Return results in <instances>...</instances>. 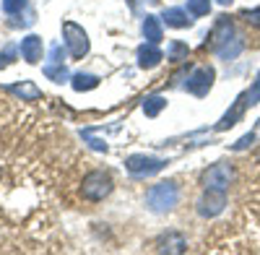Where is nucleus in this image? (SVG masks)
Here are the masks:
<instances>
[{"label":"nucleus","mask_w":260,"mask_h":255,"mask_svg":"<svg viewBox=\"0 0 260 255\" xmlns=\"http://www.w3.org/2000/svg\"><path fill=\"white\" fill-rule=\"evenodd\" d=\"M177 198H180V190L175 182H159L148 190L146 196V206L154 211V214H167L177 206Z\"/></svg>","instance_id":"obj_1"},{"label":"nucleus","mask_w":260,"mask_h":255,"mask_svg":"<svg viewBox=\"0 0 260 255\" xmlns=\"http://www.w3.org/2000/svg\"><path fill=\"white\" fill-rule=\"evenodd\" d=\"M112 187H115L112 175L104 172V169H94V172H89V175L83 177L81 193H83L86 201H94V203H96V201H104L107 196H110Z\"/></svg>","instance_id":"obj_2"},{"label":"nucleus","mask_w":260,"mask_h":255,"mask_svg":"<svg viewBox=\"0 0 260 255\" xmlns=\"http://www.w3.org/2000/svg\"><path fill=\"white\" fill-rule=\"evenodd\" d=\"M62 37H65V47H68L71 57L81 60L83 55H89V34H86L83 26H78L76 21H65Z\"/></svg>","instance_id":"obj_3"},{"label":"nucleus","mask_w":260,"mask_h":255,"mask_svg":"<svg viewBox=\"0 0 260 255\" xmlns=\"http://www.w3.org/2000/svg\"><path fill=\"white\" fill-rule=\"evenodd\" d=\"M167 167V159H156V156H146V154H133L125 159V169L133 177H151L161 172V169Z\"/></svg>","instance_id":"obj_4"},{"label":"nucleus","mask_w":260,"mask_h":255,"mask_svg":"<svg viewBox=\"0 0 260 255\" xmlns=\"http://www.w3.org/2000/svg\"><path fill=\"white\" fill-rule=\"evenodd\" d=\"M229 182H232V167L229 164H213L211 169H206L203 177H201L203 190H224L226 193Z\"/></svg>","instance_id":"obj_5"},{"label":"nucleus","mask_w":260,"mask_h":255,"mask_svg":"<svg viewBox=\"0 0 260 255\" xmlns=\"http://www.w3.org/2000/svg\"><path fill=\"white\" fill-rule=\"evenodd\" d=\"M211 83H213V68L201 66V68H195V71L187 76L185 89H187L192 97H206L208 89H211Z\"/></svg>","instance_id":"obj_6"},{"label":"nucleus","mask_w":260,"mask_h":255,"mask_svg":"<svg viewBox=\"0 0 260 255\" xmlns=\"http://www.w3.org/2000/svg\"><path fill=\"white\" fill-rule=\"evenodd\" d=\"M226 206V193L224 190H206L203 198L198 201V214L201 216H216L221 214Z\"/></svg>","instance_id":"obj_7"},{"label":"nucleus","mask_w":260,"mask_h":255,"mask_svg":"<svg viewBox=\"0 0 260 255\" xmlns=\"http://www.w3.org/2000/svg\"><path fill=\"white\" fill-rule=\"evenodd\" d=\"M42 50H45V45H42V37H37V34L24 37L21 39V47H18L21 57H24L26 62H31V66H37V62L42 60Z\"/></svg>","instance_id":"obj_8"},{"label":"nucleus","mask_w":260,"mask_h":255,"mask_svg":"<svg viewBox=\"0 0 260 255\" xmlns=\"http://www.w3.org/2000/svg\"><path fill=\"white\" fill-rule=\"evenodd\" d=\"M161 60H164V52L159 50V45H154V42H146V45L138 47V66L141 68H156Z\"/></svg>","instance_id":"obj_9"},{"label":"nucleus","mask_w":260,"mask_h":255,"mask_svg":"<svg viewBox=\"0 0 260 255\" xmlns=\"http://www.w3.org/2000/svg\"><path fill=\"white\" fill-rule=\"evenodd\" d=\"M141 31H143V39L146 42H154V45H159V42L164 39V29H161V18L156 16H143V24H141Z\"/></svg>","instance_id":"obj_10"},{"label":"nucleus","mask_w":260,"mask_h":255,"mask_svg":"<svg viewBox=\"0 0 260 255\" xmlns=\"http://www.w3.org/2000/svg\"><path fill=\"white\" fill-rule=\"evenodd\" d=\"M192 13L187 11V8H167L164 13H161V21L167 26H172V29H185V26H190V18Z\"/></svg>","instance_id":"obj_11"},{"label":"nucleus","mask_w":260,"mask_h":255,"mask_svg":"<svg viewBox=\"0 0 260 255\" xmlns=\"http://www.w3.org/2000/svg\"><path fill=\"white\" fill-rule=\"evenodd\" d=\"M250 107V99H247V94H242L240 99H237V104H234V107L221 117V122L219 125H216V131H226V128H232V125H237V120H240L242 117V112Z\"/></svg>","instance_id":"obj_12"},{"label":"nucleus","mask_w":260,"mask_h":255,"mask_svg":"<svg viewBox=\"0 0 260 255\" xmlns=\"http://www.w3.org/2000/svg\"><path fill=\"white\" fill-rule=\"evenodd\" d=\"M229 39H232V24H229V18H226V16H221L219 21H216V26H213L211 47H213V50H219L221 45H226Z\"/></svg>","instance_id":"obj_13"},{"label":"nucleus","mask_w":260,"mask_h":255,"mask_svg":"<svg viewBox=\"0 0 260 255\" xmlns=\"http://www.w3.org/2000/svg\"><path fill=\"white\" fill-rule=\"evenodd\" d=\"M185 247H187V242H185L182 235H177V232H169L167 237L159 240V250L161 252H182Z\"/></svg>","instance_id":"obj_14"},{"label":"nucleus","mask_w":260,"mask_h":255,"mask_svg":"<svg viewBox=\"0 0 260 255\" xmlns=\"http://www.w3.org/2000/svg\"><path fill=\"white\" fill-rule=\"evenodd\" d=\"M8 91L16 94V97H21V99H26V102H34V99L42 97V91L34 86L31 81H24V83H16V86H8Z\"/></svg>","instance_id":"obj_15"},{"label":"nucleus","mask_w":260,"mask_h":255,"mask_svg":"<svg viewBox=\"0 0 260 255\" xmlns=\"http://www.w3.org/2000/svg\"><path fill=\"white\" fill-rule=\"evenodd\" d=\"M71 86H73L76 91H91V89L99 86V78L91 76V73H76V76L71 78Z\"/></svg>","instance_id":"obj_16"},{"label":"nucleus","mask_w":260,"mask_h":255,"mask_svg":"<svg viewBox=\"0 0 260 255\" xmlns=\"http://www.w3.org/2000/svg\"><path fill=\"white\" fill-rule=\"evenodd\" d=\"M164 107H167V99H164V97H159V94H151V97H146V99H143V112H146L148 117H156Z\"/></svg>","instance_id":"obj_17"},{"label":"nucleus","mask_w":260,"mask_h":255,"mask_svg":"<svg viewBox=\"0 0 260 255\" xmlns=\"http://www.w3.org/2000/svg\"><path fill=\"white\" fill-rule=\"evenodd\" d=\"M187 55H190V50H187V45L185 42H172V45L167 47V60H172V62H180V60H187Z\"/></svg>","instance_id":"obj_18"},{"label":"nucleus","mask_w":260,"mask_h":255,"mask_svg":"<svg viewBox=\"0 0 260 255\" xmlns=\"http://www.w3.org/2000/svg\"><path fill=\"white\" fill-rule=\"evenodd\" d=\"M45 76L55 83H62V81H68V71H65L62 62H50V66H45Z\"/></svg>","instance_id":"obj_19"},{"label":"nucleus","mask_w":260,"mask_h":255,"mask_svg":"<svg viewBox=\"0 0 260 255\" xmlns=\"http://www.w3.org/2000/svg\"><path fill=\"white\" fill-rule=\"evenodd\" d=\"M29 8V0H3V11L8 16H18L21 11Z\"/></svg>","instance_id":"obj_20"},{"label":"nucleus","mask_w":260,"mask_h":255,"mask_svg":"<svg viewBox=\"0 0 260 255\" xmlns=\"http://www.w3.org/2000/svg\"><path fill=\"white\" fill-rule=\"evenodd\" d=\"M187 11L192 16H206L211 11V0H187Z\"/></svg>","instance_id":"obj_21"},{"label":"nucleus","mask_w":260,"mask_h":255,"mask_svg":"<svg viewBox=\"0 0 260 255\" xmlns=\"http://www.w3.org/2000/svg\"><path fill=\"white\" fill-rule=\"evenodd\" d=\"M50 62H65V47L60 45V42H55V45L50 47Z\"/></svg>","instance_id":"obj_22"},{"label":"nucleus","mask_w":260,"mask_h":255,"mask_svg":"<svg viewBox=\"0 0 260 255\" xmlns=\"http://www.w3.org/2000/svg\"><path fill=\"white\" fill-rule=\"evenodd\" d=\"M81 136H83L86 141H89V146L94 148V151H107V143H104V141H99V138H94V136H91V131H83Z\"/></svg>","instance_id":"obj_23"},{"label":"nucleus","mask_w":260,"mask_h":255,"mask_svg":"<svg viewBox=\"0 0 260 255\" xmlns=\"http://www.w3.org/2000/svg\"><path fill=\"white\" fill-rule=\"evenodd\" d=\"M245 94H247V99H250V107H252V104H257V99H260V73H257V78H255V83H252V89L245 91Z\"/></svg>","instance_id":"obj_24"},{"label":"nucleus","mask_w":260,"mask_h":255,"mask_svg":"<svg viewBox=\"0 0 260 255\" xmlns=\"http://www.w3.org/2000/svg\"><path fill=\"white\" fill-rule=\"evenodd\" d=\"M242 18L247 21V24H252V26H257V29H260V8H255V11H245V13H242Z\"/></svg>","instance_id":"obj_25"},{"label":"nucleus","mask_w":260,"mask_h":255,"mask_svg":"<svg viewBox=\"0 0 260 255\" xmlns=\"http://www.w3.org/2000/svg\"><path fill=\"white\" fill-rule=\"evenodd\" d=\"M13 55H16V47H13V45H8L3 52H0V68H6L8 62H11V57H13Z\"/></svg>","instance_id":"obj_26"},{"label":"nucleus","mask_w":260,"mask_h":255,"mask_svg":"<svg viewBox=\"0 0 260 255\" xmlns=\"http://www.w3.org/2000/svg\"><path fill=\"white\" fill-rule=\"evenodd\" d=\"M219 3H221V6H229V3H232V0H219Z\"/></svg>","instance_id":"obj_27"}]
</instances>
